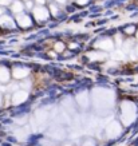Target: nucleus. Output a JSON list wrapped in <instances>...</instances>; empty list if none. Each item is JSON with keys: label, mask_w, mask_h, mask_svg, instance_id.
I'll return each mask as SVG.
<instances>
[{"label": "nucleus", "mask_w": 138, "mask_h": 146, "mask_svg": "<svg viewBox=\"0 0 138 146\" xmlns=\"http://www.w3.org/2000/svg\"><path fill=\"white\" fill-rule=\"evenodd\" d=\"M0 103H2V97H0Z\"/></svg>", "instance_id": "16"}, {"label": "nucleus", "mask_w": 138, "mask_h": 146, "mask_svg": "<svg viewBox=\"0 0 138 146\" xmlns=\"http://www.w3.org/2000/svg\"><path fill=\"white\" fill-rule=\"evenodd\" d=\"M19 20H20V21H19L20 26H28V24H31L30 21H26V20H28L27 18H21V19H19Z\"/></svg>", "instance_id": "13"}, {"label": "nucleus", "mask_w": 138, "mask_h": 146, "mask_svg": "<svg viewBox=\"0 0 138 146\" xmlns=\"http://www.w3.org/2000/svg\"><path fill=\"white\" fill-rule=\"evenodd\" d=\"M9 79V71L5 67H0V82H8Z\"/></svg>", "instance_id": "8"}, {"label": "nucleus", "mask_w": 138, "mask_h": 146, "mask_svg": "<svg viewBox=\"0 0 138 146\" xmlns=\"http://www.w3.org/2000/svg\"><path fill=\"white\" fill-rule=\"evenodd\" d=\"M14 76L15 78H18V79H21V78H26L27 75H28V70L27 69H21V67H16V69L14 70Z\"/></svg>", "instance_id": "7"}, {"label": "nucleus", "mask_w": 138, "mask_h": 146, "mask_svg": "<svg viewBox=\"0 0 138 146\" xmlns=\"http://www.w3.org/2000/svg\"><path fill=\"white\" fill-rule=\"evenodd\" d=\"M83 146H94V142L93 141H90V142H86Z\"/></svg>", "instance_id": "15"}, {"label": "nucleus", "mask_w": 138, "mask_h": 146, "mask_svg": "<svg viewBox=\"0 0 138 146\" xmlns=\"http://www.w3.org/2000/svg\"><path fill=\"white\" fill-rule=\"evenodd\" d=\"M27 91H16L14 95H12V103L14 105H19V103H23L24 100L27 99Z\"/></svg>", "instance_id": "4"}, {"label": "nucleus", "mask_w": 138, "mask_h": 146, "mask_svg": "<svg viewBox=\"0 0 138 146\" xmlns=\"http://www.w3.org/2000/svg\"><path fill=\"white\" fill-rule=\"evenodd\" d=\"M63 48H64V46H63L62 43H58V44H56V50H58V51H63Z\"/></svg>", "instance_id": "14"}, {"label": "nucleus", "mask_w": 138, "mask_h": 146, "mask_svg": "<svg viewBox=\"0 0 138 146\" xmlns=\"http://www.w3.org/2000/svg\"><path fill=\"white\" fill-rule=\"evenodd\" d=\"M106 133H107L109 137L114 138V137H117V136L121 134V127H119V125L117 122H111L110 125L106 127Z\"/></svg>", "instance_id": "3"}, {"label": "nucleus", "mask_w": 138, "mask_h": 146, "mask_svg": "<svg viewBox=\"0 0 138 146\" xmlns=\"http://www.w3.org/2000/svg\"><path fill=\"white\" fill-rule=\"evenodd\" d=\"M76 100H78V103L82 107H87L89 106V95H87V93L86 91L79 93L78 97H76Z\"/></svg>", "instance_id": "6"}, {"label": "nucleus", "mask_w": 138, "mask_h": 146, "mask_svg": "<svg viewBox=\"0 0 138 146\" xmlns=\"http://www.w3.org/2000/svg\"><path fill=\"white\" fill-rule=\"evenodd\" d=\"M47 117H48V114H47V111H46V110H38L35 113V117H34L32 121H36L39 123V126H40V125H43V123L47 121Z\"/></svg>", "instance_id": "5"}, {"label": "nucleus", "mask_w": 138, "mask_h": 146, "mask_svg": "<svg viewBox=\"0 0 138 146\" xmlns=\"http://www.w3.org/2000/svg\"><path fill=\"white\" fill-rule=\"evenodd\" d=\"M11 19L9 18H4V19H2V20H0V24H2V26H4V27H7V26H12V24H11V21H9Z\"/></svg>", "instance_id": "11"}, {"label": "nucleus", "mask_w": 138, "mask_h": 146, "mask_svg": "<svg viewBox=\"0 0 138 146\" xmlns=\"http://www.w3.org/2000/svg\"><path fill=\"white\" fill-rule=\"evenodd\" d=\"M98 47L105 48V50H111V48H113V42H110L109 39L102 40V42H99V43H98Z\"/></svg>", "instance_id": "9"}, {"label": "nucleus", "mask_w": 138, "mask_h": 146, "mask_svg": "<svg viewBox=\"0 0 138 146\" xmlns=\"http://www.w3.org/2000/svg\"><path fill=\"white\" fill-rule=\"evenodd\" d=\"M135 117V106L131 102H123L122 103V119L126 125H130Z\"/></svg>", "instance_id": "2"}, {"label": "nucleus", "mask_w": 138, "mask_h": 146, "mask_svg": "<svg viewBox=\"0 0 138 146\" xmlns=\"http://www.w3.org/2000/svg\"><path fill=\"white\" fill-rule=\"evenodd\" d=\"M89 57L91 59H105V55H99V54H90Z\"/></svg>", "instance_id": "12"}, {"label": "nucleus", "mask_w": 138, "mask_h": 146, "mask_svg": "<svg viewBox=\"0 0 138 146\" xmlns=\"http://www.w3.org/2000/svg\"><path fill=\"white\" fill-rule=\"evenodd\" d=\"M113 58H114V59H123L125 55H123L121 51H115V52H113Z\"/></svg>", "instance_id": "10"}, {"label": "nucleus", "mask_w": 138, "mask_h": 146, "mask_svg": "<svg viewBox=\"0 0 138 146\" xmlns=\"http://www.w3.org/2000/svg\"><path fill=\"white\" fill-rule=\"evenodd\" d=\"M94 102L97 107H110L113 102V94L109 90L98 88L94 91Z\"/></svg>", "instance_id": "1"}]
</instances>
